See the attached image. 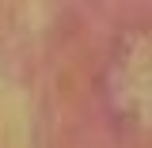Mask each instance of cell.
Segmentation results:
<instances>
[]
</instances>
